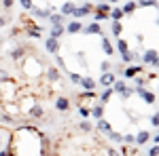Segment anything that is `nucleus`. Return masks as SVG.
<instances>
[{"label":"nucleus","instance_id":"f257e3e1","mask_svg":"<svg viewBox=\"0 0 159 156\" xmlns=\"http://www.w3.org/2000/svg\"><path fill=\"white\" fill-rule=\"evenodd\" d=\"M142 61L155 68V65H157V51H155V48H151V51H147V53H144V57H142Z\"/></svg>","mask_w":159,"mask_h":156},{"label":"nucleus","instance_id":"f03ea898","mask_svg":"<svg viewBox=\"0 0 159 156\" xmlns=\"http://www.w3.org/2000/svg\"><path fill=\"white\" fill-rule=\"evenodd\" d=\"M136 93L142 97L147 103H155V93H151V91H147V89H142V86H138L136 89Z\"/></svg>","mask_w":159,"mask_h":156},{"label":"nucleus","instance_id":"7ed1b4c3","mask_svg":"<svg viewBox=\"0 0 159 156\" xmlns=\"http://www.w3.org/2000/svg\"><path fill=\"white\" fill-rule=\"evenodd\" d=\"M91 13V4H83V6H74L72 15L79 19V17H85V15H89Z\"/></svg>","mask_w":159,"mask_h":156},{"label":"nucleus","instance_id":"20e7f679","mask_svg":"<svg viewBox=\"0 0 159 156\" xmlns=\"http://www.w3.org/2000/svg\"><path fill=\"white\" fill-rule=\"evenodd\" d=\"M115 80H117V78H115V74H110L108 70H106V72L100 76V84H102V86H110V84L115 82Z\"/></svg>","mask_w":159,"mask_h":156},{"label":"nucleus","instance_id":"39448f33","mask_svg":"<svg viewBox=\"0 0 159 156\" xmlns=\"http://www.w3.org/2000/svg\"><path fill=\"white\" fill-rule=\"evenodd\" d=\"M45 48H47L49 53H57V51H60V42H57V38L49 36V40L45 42Z\"/></svg>","mask_w":159,"mask_h":156},{"label":"nucleus","instance_id":"423d86ee","mask_svg":"<svg viewBox=\"0 0 159 156\" xmlns=\"http://www.w3.org/2000/svg\"><path fill=\"white\" fill-rule=\"evenodd\" d=\"M55 108L60 110V112H68V108H70V101H68L66 97H57V99H55Z\"/></svg>","mask_w":159,"mask_h":156},{"label":"nucleus","instance_id":"0eeeda50","mask_svg":"<svg viewBox=\"0 0 159 156\" xmlns=\"http://www.w3.org/2000/svg\"><path fill=\"white\" fill-rule=\"evenodd\" d=\"M79 84H81L85 91H93V86H96V80H93V78H89V76H85V78H81V80H79Z\"/></svg>","mask_w":159,"mask_h":156},{"label":"nucleus","instance_id":"6e6552de","mask_svg":"<svg viewBox=\"0 0 159 156\" xmlns=\"http://www.w3.org/2000/svg\"><path fill=\"white\" fill-rule=\"evenodd\" d=\"M148 137H151V133H148V131H140V133H138V137H134V144H138V145L147 144Z\"/></svg>","mask_w":159,"mask_h":156},{"label":"nucleus","instance_id":"1a4fd4ad","mask_svg":"<svg viewBox=\"0 0 159 156\" xmlns=\"http://www.w3.org/2000/svg\"><path fill=\"white\" fill-rule=\"evenodd\" d=\"M89 114H93L96 118H102V116H104V106H102V101H100V103H96L93 108L89 110Z\"/></svg>","mask_w":159,"mask_h":156},{"label":"nucleus","instance_id":"9d476101","mask_svg":"<svg viewBox=\"0 0 159 156\" xmlns=\"http://www.w3.org/2000/svg\"><path fill=\"white\" fill-rule=\"evenodd\" d=\"M83 34H102V27H100V23H91L83 30Z\"/></svg>","mask_w":159,"mask_h":156},{"label":"nucleus","instance_id":"9b49d317","mask_svg":"<svg viewBox=\"0 0 159 156\" xmlns=\"http://www.w3.org/2000/svg\"><path fill=\"white\" fill-rule=\"evenodd\" d=\"M140 72H142V68H140V65H132V68H127V70H125V78H134V76H138Z\"/></svg>","mask_w":159,"mask_h":156},{"label":"nucleus","instance_id":"f8f14e48","mask_svg":"<svg viewBox=\"0 0 159 156\" xmlns=\"http://www.w3.org/2000/svg\"><path fill=\"white\" fill-rule=\"evenodd\" d=\"M61 34H64V25H61V23H53V27H51V36L60 38Z\"/></svg>","mask_w":159,"mask_h":156},{"label":"nucleus","instance_id":"ddd939ff","mask_svg":"<svg viewBox=\"0 0 159 156\" xmlns=\"http://www.w3.org/2000/svg\"><path fill=\"white\" fill-rule=\"evenodd\" d=\"M81 30H83L81 21H70V23H68V32H70V34H76V32H81Z\"/></svg>","mask_w":159,"mask_h":156},{"label":"nucleus","instance_id":"4468645a","mask_svg":"<svg viewBox=\"0 0 159 156\" xmlns=\"http://www.w3.org/2000/svg\"><path fill=\"white\" fill-rule=\"evenodd\" d=\"M98 129L102 133H108L110 131V122H108V120H104V118H98Z\"/></svg>","mask_w":159,"mask_h":156},{"label":"nucleus","instance_id":"2eb2a0df","mask_svg":"<svg viewBox=\"0 0 159 156\" xmlns=\"http://www.w3.org/2000/svg\"><path fill=\"white\" fill-rule=\"evenodd\" d=\"M121 55H123L121 59H123V61H127V63H129V61H136V59H138V55H136V53H132L129 48H127L125 53H121Z\"/></svg>","mask_w":159,"mask_h":156},{"label":"nucleus","instance_id":"dca6fc26","mask_svg":"<svg viewBox=\"0 0 159 156\" xmlns=\"http://www.w3.org/2000/svg\"><path fill=\"white\" fill-rule=\"evenodd\" d=\"M45 76H47V78H49L51 82H53V80H57V78H60V72H57L55 68H49V70L45 72Z\"/></svg>","mask_w":159,"mask_h":156},{"label":"nucleus","instance_id":"f3484780","mask_svg":"<svg viewBox=\"0 0 159 156\" xmlns=\"http://www.w3.org/2000/svg\"><path fill=\"white\" fill-rule=\"evenodd\" d=\"M136 6H138V4H136L134 0H132V2H127V4H125V6L121 9L123 15H129V13H134V11H136Z\"/></svg>","mask_w":159,"mask_h":156},{"label":"nucleus","instance_id":"a211bd4d","mask_svg":"<svg viewBox=\"0 0 159 156\" xmlns=\"http://www.w3.org/2000/svg\"><path fill=\"white\" fill-rule=\"evenodd\" d=\"M72 11H74V4H72V2L61 4V15H72Z\"/></svg>","mask_w":159,"mask_h":156},{"label":"nucleus","instance_id":"6ab92c4d","mask_svg":"<svg viewBox=\"0 0 159 156\" xmlns=\"http://www.w3.org/2000/svg\"><path fill=\"white\" fill-rule=\"evenodd\" d=\"M108 17H112L115 21H119V19L123 17V11L121 9H112V11H108Z\"/></svg>","mask_w":159,"mask_h":156},{"label":"nucleus","instance_id":"aec40b11","mask_svg":"<svg viewBox=\"0 0 159 156\" xmlns=\"http://www.w3.org/2000/svg\"><path fill=\"white\" fill-rule=\"evenodd\" d=\"M112 93H115L112 89H106V91H102V95H100V101H102V103H106V101L110 99V95H112Z\"/></svg>","mask_w":159,"mask_h":156},{"label":"nucleus","instance_id":"412c9836","mask_svg":"<svg viewBox=\"0 0 159 156\" xmlns=\"http://www.w3.org/2000/svg\"><path fill=\"white\" fill-rule=\"evenodd\" d=\"M102 48H104V53H106V55H112V44H110L106 38H102Z\"/></svg>","mask_w":159,"mask_h":156},{"label":"nucleus","instance_id":"4be33fe9","mask_svg":"<svg viewBox=\"0 0 159 156\" xmlns=\"http://www.w3.org/2000/svg\"><path fill=\"white\" fill-rule=\"evenodd\" d=\"M21 55H24V48H13V51H11V59L13 61L21 59Z\"/></svg>","mask_w":159,"mask_h":156},{"label":"nucleus","instance_id":"5701e85b","mask_svg":"<svg viewBox=\"0 0 159 156\" xmlns=\"http://www.w3.org/2000/svg\"><path fill=\"white\" fill-rule=\"evenodd\" d=\"M30 114L36 116V118H40V116H43V108H40V106H32V108H30Z\"/></svg>","mask_w":159,"mask_h":156},{"label":"nucleus","instance_id":"b1692460","mask_svg":"<svg viewBox=\"0 0 159 156\" xmlns=\"http://www.w3.org/2000/svg\"><path fill=\"white\" fill-rule=\"evenodd\" d=\"M49 21H51V25L53 23H61V21H64V15H51L49 13Z\"/></svg>","mask_w":159,"mask_h":156},{"label":"nucleus","instance_id":"393cba45","mask_svg":"<svg viewBox=\"0 0 159 156\" xmlns=\"http://www.w3.org/2000/svg\"><path fill=\"white\" fill-rule=\"evenodd\" d=\"M110 30H112V34H115V36H119V34H121V30H123V25L119 23V21H115V23H112V27H110Z\"/></svg>","mask_w":159,"mask_h":156},{"label":"nucleus","instance_id":"a878e982","mask_svg":"<svg viewBox=\"0 0 159 156\" xmlns=\"http://www.w3.org/2000/svg\"><path fill=\"white\" fill-rule=\"evenodd\" d=\"M98 11H100V13H108V11H110V4L102 0V2H100V6H98Z\"/></svg>","mask_w":159,"mask_h":156},{"label":"nucleus","instance_id":"bb28decb","mask_svg":"<svg viewBox=\"0 0 159 156\" xmlns=\"http://www.w3.org/2000/svg\"><path fill=\"white\" fill-rule=\"evenodd\" d=\"M9 80H11L9 72H7V70H0V82H9Z\"/></svg>","mask_w":159,"mask_h":156},{"label":"nucleus","instance_id":"cd10ccee","mask_svg":"<svg viewBox=\"0 0 159 156\" xmlns=\"http://www.w3.org/2000/svg\"><path fill=\"white\" fill-rule=\"evenodd\" d=\"M108 137L112 139V141H117V144H119V141H121V137H123V135H119V133H115V131H108Z\"/></svg>","mask_w":159,"mask_h":156},{"label":"nucleus","instance_id":"c85d7f7f","mask_svg":"<svg viewBox=\"0 0 159 156\" xmlns=\"http://www.w3.org/2000/svg\"><path fill=\"white\" fill-rule=\"evenodd\" d=\"M28 34H30L32 38H38V36H40V27H30V30H28Z\"/></svg>","mask_w":159,"mask_h":156},{"label":"nucleus","instance_id":"c756f323","mask_svg":"<svg viewBox=\"0 0 159 156\" xmlns=\"http://www.w3.org/2000/svg\"><path fill=\"white\" fill-rule=\"evenodd\" d=\"M117 47H119V51H121V53H125V51H127V42H125V40H117Z\"/></svg>","mask_w":159,"mask_h":156},{"label":"nucleus","instance_id":"7c9ffc66","mask_svg":"<svg viewBox=\"0 0 159 156\" xmlns=\"http://www.w3.org/2000/svg\"><path fill=\"white\" fill-rule=\"evenodd\" d=\"M79 129H81V131H91V124H89V122H87V120H83V122H81V124H79Z\"/></svg>","mask_w":159,"mask_h":156},{"label":"nucleus","instance_id":"2f4dec72","mask_svg":"<svg viewBox=\"0 0 159 156\" xmlns=\"http://www.w3.org/2000/svg\"><path fill=\"white\" fill-rule=\"evenodd\" d=\"M142 6H157V0H140Z\"/></svg>","mask_w":159,"mask_h":156},{"label":"nucleus","instance_id":"473e14b6","mask_svg":"<svg viewBox=\"0 0 159 156\" xmlns=\"http://www.w3.org/2000/svg\"><path fill=\"white\" fill-rule=\"evenodd\" d=\"M79 114H81L83 118H87V116H89V108H87V106H81V108H79Z\"/></svg>","mask_w":159,"mask_h":156},{"label":"nucleus","instance_id":"72a5a7b5","mask_svg":"<svg viewBox=\"0 0 159 156\" xmlns=\"http://www.w3.org/2000/svg\"><path fill=\"white\" fill-rule=\"evenodd\" d=\"M119 95H121L123 99H127V97L132 95V89H127V86H125V89H123V91H121V93H119Z\"/></svg>","mask_w":159,"mask_h":156},{"label":"nucleus","instance_id":"f704fd0d","mask_svg":"<svg viewBox=\"0 0 159 156\" xmlns=\"http://www.w3.org/2000/svg\"><path fill=\"white\" fill-rule=\"evenodd\" d=\"M70 80H72L74 84H79V80H81V76H79V74H74V72H70Z\"/></svg>","mask_w":159,"mask_h":156},{"label":"nucleus","instance_id":"c9c22d12","mask_svg":"<svg viewBox=\"0 0 159 156\" xmlns=\"http://www.w3.org/2000/svg\"><path fill=\"white\" fill-rule=\"evenodd\" d=\"M121 141H125V144H134V135H125V137H121Z\"/></svg>","mask_w":159,"mask_h":156},{"label":"nucleus","instance_id":"e433bc0d","mask_svg":"<svg viewBox=\"0 0 159 156\" xmlns=\"http://www.w3.org/2000/svg\"><path fill=\"white\" fill-rule=\"evenodd\" d=\"M106 17H108V13H100V11H96V19H106Z\"/></svg>","mask_w":159,"mask_h":156},{"label":"nucleus","instance_id":"4c0bfd02","mask_svg":"<svg viewBox=\"0 0 159 156\" xmlns=\"http://www.w3.org/2000/svg\"><path fill=\"white\" fill-rule=\"evenodd\" d=\"M157 154H159V150H157V144H155L151 150H148V156H157Z\"/></svg>","mask_w":159,"mask_h":156},{"label":"nucleus","instance_id":"58836bf2","mask_svg":"<svg viewBox=\"0 0 159 156\" xmlns=\"http://www.w3.org/2000/svg\"><path fill=\"white\" fill-rule=\"evenodd\" d=\"M159 124V116L157 114H153V118H151V127H157Z\"/></svg>","mask_w":159,"mask_h":156},{"label":"nucleus","instance_id":"ea45409f","mask_svg":"<svg viewBox=\"0 0 159 156\" xmlns=\"http://www.w3.org/2000/svg\"><path fill=\"white\" fill-rule=\"evenodd\" d=\"M53 55H55V61H57V65H60V68H64V65H66V63H64V59H61L57 53H53Z\"/></svg>","mask_w":159,"mask_h":156},{"label":"nucleus","instance_id":"a19ab883","mask_svg":"<svg viewBox=\"0 0 159 156\" xmlns=\"http://www.w3.org/2000/svg\"><path fill=\"white\" fill-rule=\"evenodd\" d=\"M2 6H4V9H11V6H13V0H2Z\"/></svg>","mask_w":159,"mask_h":156},{"label":"nucleus","instance_id":"79ce46f5","mask_svg":"<svg viewBox=\"0 0 159 156\" xmlns=\"http://www.w3.org/2000/svg\"><path fill=\"white\" fill-rule=\"evenodd\" d=\"M21 6H24V9H30V6H32V0H21Z\"/></svg>","mask_w":159,"mask_h":156},{"label":"nucleus","instance_id":"37998d69","mask_svg":"<svg viewBox=\"0 0 159 156\" xmlns=\"http://www.w3.org/2000/svg\"><path fill=\"white\" fill-rule=\"evenodd\" d=\"M134 80H136V86H142V84H144V80H142V78H138V76H134Z\"/></svg>","mask_w":159,"mask_h":156},{"label":"nucleus","instance_id":"c03bdc74","mask_svg":"<svg viewBox=\"0 0 159 156\" xmlns=\"http://www.w3.org/2000/svg\"><path fill=\"white\" fill-rule=\"evenodd\" d=\"M102 70H104V72L110 70V63H108V61H102Z\"/></svg>","mask_w":159,"mask_h":156},{"label":"nucleus","instance_id":"a18cd8bd","mask_svg":"<svg viewBox=\"0 0 159 156\" xmlns=\"http://www.w3.org/2000/svg\"><path fill=\"white\" fill-rule=\"evenodd\" d=\"M2 25H4V17H0V27H2Z\"/></svg>","mask_w":159,"mask_h":156},{"label":"nucleus","instance_id":"49530a36","mask_svg":"<svg viewBox=\"0 0 159 156\" xmlns=\"http://www.w3.org/2000/svg\"><path fill=\"white\" fill-rule=\"evenodd\" d=\"M108 2H119V0H108Z\"/></svg>","mask_w":159,"mask_h":156},{"label":"nucleus","instance_id":"de8ad7c7","mask_svg":"<svg viewBox=\"0 0 159 156\" xmlns=\"http://www.w3.org/2000/svg\"><path fill=\"white\" fill-rule=\"evenodd\" d=\"M0 150H2V141H0Z\"/></svg>","mask_w":159,"mask_h":156},{"label":"nucleus","instance_id":"09e8293b","mask_svg":"<svg viewBox=\"0 0 159 156\" xmlns=\"http://www.w3.org/2000/svg\"><path fill=\"white\" fill-rule=\"evenodd\" d=\"M0 110H2V103H0Z\"/></svg>","mask_w":159,"mask_h":156},{"label":"nucleus","instance_id":"8fccbe9b","mask_svg":"<svg viewBox=\"0 0 159 156\" xmlns=\"http://www.w3.org/2000/svg\"><path fill=\"white\" fill-rule=\"evenodd\" d=\"M0 44H2V40H0Z\"/></svg>","mask_w":159,"mask_h":156},{"label":"nucleus","instance_id":"3c124183","mask_svg":"<svg viewBox=\"0 0 159 156\" xmlns=\"http://www.w3.org/2000/svg\"><path fill=\"white\" fill-rule=\"evenodd\" d=\"M98 2H102V0H98Z\"/></svg>","mask_w":159,"mask_h":156}]
</instances>
